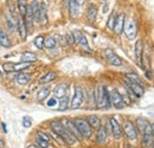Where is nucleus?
<instances>
[{"mask_svg":"<svg viewBox=\"0 0 154 148\" xmlns=\"http://www.w3.org/2000/svg\"><path fill=\"white\" fill-rule=\"evenodd\" d=\"M112 107V100H110V91L104 85V93H103V102L102 108H110Z\"/></svg>","mask_w":154,"mask_h":148,"instance_id":"nucleus-30","label":"nucleus"},{"mask_svg":"<svg viewBox=\"0 0 154 148\" xmlns=\"http://www.w3.org/2000/svg\"><path fill=\"white\" fill-rule=\"evenodd\" d=\"M125 78H126V79H128V81H131V82H133V83L140 84V85H143L142 79L140 78V76H139V75H136V74H134V72H131V74H125Z\"/></svg>","mask_w":154,"mask_h":148,"instance_id":"nucleus-33","label":"nucleus"},{"mask_svg":"<svg viewBox=\"0 0 154 148\" xmlns=\"http://www.w3.org/2000/svg\"><path fill=\"white\" fill-rule=\"evenodd\" d=\"M66 43H68L69 45H74V44H76V43H75V38H74L72 32H69V33L66 35Z\"/></svg>","mask_w":154,"mask_h":148,"instance_id":"nucleus-45","label":"nucleus"},{"mask_svg":"<svg viewBox=\"0 0 154 148\" xmlns=\"http://www.w3.org/2000/svg\"><path fill=\"white\" fill-rule=\"evenodd\" d=\"M1 75H2V72H1V71H0V76H1Z\"/></svg>","mask_w":154,"mask_h":148,"instance_id":"nucleus-53","label":"nucleus"},{"mask_svg":"<svg viewBox=\"0 0 154 148\" xmlns=\"http://www.w3.org/2000/svg\"><path fill=\"white\" fill-rule=\"evenodd\" d=\"M36 60H37V55L35 52H32V51H24L21 54V62L32 64Z\"/></svg>","mask_w":154,"mask_h":148,"instance_id":"nucleus-23","label":"nucleus"},{"mask_svg":"<svg viewBox=\"0 0 154 148\" xmlns=\"http://www.w3.org/2000/svg\"><path fill=\"white\" fill-rule=\"evenodd\" d=\"M110 100H112V106L116 109H122L126 107L121 95L119 93V89H113L110 91Z\"/></svg>","mask_w":154,"mask_h":148,"instance_id":"nucleus-10","label":"nucleus"},{"mask_svg":"<svg viewBox=\"0 0 154 148\" xmlns=\"http://www.w3.org/2000/svg\"><path fill=\"white\" fill-rule=\"evenodd\" d=\"M4 146H5V142H4L2 140H0V148H2Z\"/></svg>","mask_w":154,"mask_h":148,"instance_id":"nucleus-50","label":"nucleus"},{"mask_svg":"<svg viewBox=\"0 0 154 148\" xmlns=\"http://www.w3.org/2000/svg\"><path fill=\"white\" fill-rule=\"evenodd\" d=\"M66 94H68V84L65 83H59L54 88V95L56 98L60 100L62 97L66 96Z\"/></svg>","mask_w":154,"mask_h":148,"instance_id":"nucleus-19","label":"nucleus"},{"mask_svg":"<svg viewBox=\"0 0 154 148\" xmlns=\"http://www.w3.org/2000/svg\"><path fill=\"white\" fill-rule=\"evenodd\" d=\"M85 100V93L83 90L82 87L76 85L75 89H74V96L71 98V102H70V108L71 109H78L81 108V106L83 104Z\"/></svg>","mask_w":154,"mask_h":148,"instance_id":"nucleus-2","label":"nucleus"},{"mask_svg":"<svg viewBox=\"0 0 154 148\" xmlns=\"http://www.w3.org/2000/svg\"><path fill=\"white\" fill-rule=\"evenodd\" d=\"M44 43H45V37L44 36H42V35H39L37 37L33 39V44H35V46L39 49V50H42V49H44Z\"/></svg>","mask_w":154,"mask_h":148,"instance_id":"nucleus-38","label":"nucleus"},{"mask_svg":"<svg viewBox=\"0 0 154 148\" xmlns=\"http://www.w3.org/2000/svg\"><path fill=\"white\" fill-rule=\"evenodd\" d=\"M31 10H32V13H33V18L35 21H38L39 23V16H40V2L35 0L31 2Z\"/></svg>","mask_w":154,"mask_h":148,"instance_id":"nucleus-29","label":"nucleus"},{"mask_svg":"<svg viewBox=\"0 0 154 148\" xmlns=\"http://www.w3.org/2000/svg\"><path fill=\"white\" fill-rule=\"evenodd\" d=\"M142 56H143V43L141 39H137L135 43V60L136 64L142 68Z\"/></svg>","mask_w":154,"mask_h":148,"instance_id":"nucleus-14","label":"nucleus"},{"mask_svg":"<svg viewBox=\"0 0 154 148\" xmlns=\"http://www.w3.org/2000/svg\"><path fill=\"white\" fill-rule=\"evenodd\" d=\"M107 128L109 129L110 134L113 135V137H114V139H116V140L121 139L122 133H123V131H122V126L119 123V121L116 120L115 117H110V119L108 120Z\"/></svg>","mask_w":154,"mask_h":148,"instance_id":"nucleus-4","label":"nucleus"},{"mask_svg":"<svg viewBox=\"0 0 154 148\" xmlns=\"http://www.w3.org/2000/svg\"><path fill=\"white\" fill-rule=\"evenodd\" d=\"M36 134H37V137H38V139L50 142V135H48L46 133H44V131H42V130H37Z\"/></svg>","mask_w":154,"mask_h":148,"instance_id":"nucleus-42","label":"nucleus"},{"mask_svg":"<svg viewBox=\"0 0 154 148\" xmlns=\"http://www.w3.org/2000/svg\"><path fill=\"white\" fill-rule=\"evenodd\" d=\"M152 148H154V141H153V145H152Z\"/></svg>","mask_w":154,"mask_h":148,"instance_id":"nucleus-51","label":"nucleus"},{"mask_svg":"<svg viewBox=\"0 0 154 148\" xmlns=\"http://www.w3.org/2000/svg\"><path fill=\"white\" fill-rule=\"evenodd\" d=\"M24 20H25V24H26V27H27V31L29 30H32L33 29V25H35V18H33V13H32V10H31V6L29 5L27 7V11H26V14L24 16Z\"/></svg>","mask_w":154,"mask_h":148,"instance_id":"nucleus-20","label":"nucleus"},{"mask_svg":"<svg viewBox=\"0 0 154 148\" xmlns=\"http://www.w3.org/2000/svg\"><path fill=\"white\" fill-rule=\"evenodd\" d=\"M146 77H147V79H152V75L151 74H148V72H147V71H146Z\"/></svg>","mask_w":154,"mask_h":148,"instance_id":"nucleus-47","label":"nucleus"},{"mask_svg":"<svg viewBox=\"0 0 154 148\" xmlns=\"http://www.w3.org/2000/svg\"><path fill=\"white\" fill-rule=\"evenodd\" d=\"M36 142H37V146L39 148H49L50 147V142L48 141H44V140H40V139H36Z\"/></svg>","mask_w":154,"mask_h":148,"instance_id":"nucleus-44","label":"nucleus"},{"mask_svg":"<svg viewBox=\"0 0 154 148\" xmlns=\"http://www.w3.org/2000/svg\"><path fill=\"white\" fill-rule=\"evenodd\" d=\"M26 148H39V147L37 146V145H29Z\"/></svg>","mask_w":154,"mask_h":148,"instance_id":"nucleus-49","label":"nucleus"},{"mask_svg":"<svg viewBox=\"0 0 154 148\" xmlns=\"http://www.w3.org/2000/svg\"><path fill=\"white\" fill-rule=\"evenodd\" d=\"M31 74H26V72H19V75L17 76L16 78V82L19 84V85H26L30 81H31Z\"/></svg>","mask_w":154,"mask_h":148,"instance_id":"nucleus-26","label":"nucleus"},{"mask_svg":"<svg viewBox=\"0 0 154 148\" xmlns=\"http://www.w3.org/2000/svg\"><path fill=\"white\" fill-rule=\"evenodd\" d=\"M87 122L89 123V126L93 128V129H98L102 125H101V119L97 116V115H89L87 117Z\"/></svg>","mask_w":154,"mask_h":148,"instance_id":"nucleus-22","label":"nucleus"},{"mask_svg":"<svg viewBox=\"0 0 154 148\" xmlns=\"http://www.w3.org/2000/svg\"><path fill=\"white\" fill-rule=\"evenodd\" d=\"M72 35H74L75 43H76V44L81 45L87 52H90V51H91V50H90V46H89V43H88V39H87V37H85L81 31L76 30V31L72 32Z\"/></svg>","mask_w":154,"mask_h":148,"instance_id":"nucleus-8","label":"nucleus"},{"mask_svg":"<svg viewBox=\"0 0 154 148\" xmlns=\"http://www.w3.org/2000/svg\"><path fill=\"white\" fill-rule=\"evenodd\" d=\"M17 31H18V33H19V37L23 39V40H25L26 38H27V27H26V24H25V20L24 18L19 16L18 18H17Z\"/></svg>","mask_w":154,"mask_h":148,"instance_id":"nucleus-15","label":"nucleus"},{"mask_svg":"<svg viewBox=\"0 0 154 148\" xmlns=\"http://www.w3.org/2000/svg\"><path fill=\"white\" fill-rule=\"evenodd\" d=\"M125 82H126V87L134 94V96L136 98H139V97H141L143 95V93H145V85H140V84L133 83V82H131V81H128L126 78H125Z\"/></svg>","mask_w":154,"mask_h":148,"instance_id":"nucleus-9","label":"nucleus"},{"mask_svg":"<svg viewBox=\"0 0 154 148\" xmlns=\"http://www.w3.org/2000/svg\"><path fill=\"white\" fill-rule=\"evenodd\" d=\"M56 78H57V74H56L55 71H49V72L43 75V76L39 78V83H42V84H48V83L55 81Z\"/></svg>","mask_w":154,"mask_h":148,"instance_id":"nucleus-24","label":"nucleus"},{"mask_svg":"<svg viewBox=\"0 0 154 148\" xmlns=\"http://www.w3.org/2000/svg\"><path fill=\"white\" fill-rule=\"evenodd\" d=\"M46 106L50 107V108H54V107H57L58 106V100L54 96V97H50L48 101H46Z\"/></svg>","mask_w":154,"mask_h":148,"instance_id":"nucleus-43","label":"nucleus"},{"mask_svg":"<svg viewBox=\"0 0 154 148\" xmlns=\"http://www.w3.org/2000/svg\"><path fill=\"white\" fill-rule=\"evenodd\" d=\"M107 137H108V128H107V125L106 126H101L96 133V142L98 145H103L106 141H107Z\"/></svg>","mask_w":154,"mask_h":148,"instance_id":"nucleus-17","label":"nucleus"},{"mask_svg":"<svg viewBox=\"0 0 154 148\" xmlns=\"http://www.w3.org/2000/svg\"><path fill=\"white\" fill-rule=\"evenodd\" d=\"M5 19H6V27H7V30L10 32H12V33L16 32L17 31V18H16L14 13L11 12V11L6 12Z\"/></svg>","mask_w":154,"mask_h":148,"instance_id":"nucleus-11","label":"nucleus"},{"mask_svg":"<svg viewBox=\"0 0 154 148\" xmlns=\"http://www.w3.org/2000/svg\"><path fill=\"white\" fill-rule=\"evenodd\" d=\"M0 127H1V129H2V131H4L5 134H7V127H6V123H5V122L0 123Z\"/></svg>","mask_w":154,"mask_h":148,"instance_id":"nucleus-46","label":"nucleus"},{"mask_svg":"<svg viewBox=\"0 0 154 148\" xmlns=\"http://www.w3.org/2000/svg\"><path fill=\"white\" fill-rule=\"evenodd\" d=\"M21 125H23L24 128H30V127L32 126V119H31L30 116H27V115L23 116V119H21Z\"/></svg>","mask_w":154,"mask_h":148,"instance_id":"nucleus-40","label":"nucleus"},{"mask_svg":"<svg viewBox=\"0 0 154 148\" xmlns=\"http://www.w3.org/2000/svg\"><path fill=\"white\" fill-rule=\"evenodd\" d=\"M48 21H49V19H48L46 7H45V5H44V4H42V2H40V16H39V23H40V24H43V25H45V24H48Z\"/></svg>","mask_w":154,"mask_h":148,"instance_id":"nucleus-32","label":"nucleus"},{"mask_svg":"<svg viewBox=\"0 0 154 148\" xmlns=\"http://www.w3.org/2000/svg\"><path fill=\"white\" fill-rule=\"evenodd\" d=\"M31 66L30 63H25V62H20V63H17L14 64V72H20L25 69H29Z\"/></svg>","mask_w":154,"mask_h":148,"instance_id":"nucleus-39","label":"nucleus"},{"mask_svg":"<svg viewBox=\"0 0 154 148\" xmlns=\"http://www.w3.org/2000/svg\"><path fill=\"white\" fill-rule=\"evenodd\" d=\"M153 135H152V131H151V126L146 129V131L142 134V137H141V147L142 148H149L152 147L153 145Z\"/></svg>","mask_w":154,"mask_h":148,"instance_id":"nucleus-12","label":"nucleus"},{"mask_svg":"<svg viewBox=\"0 0 154 148\" xmlns=\"http://www.w3.org/2000/svg\"><path fill=\"white\" fill-rule=\"evenodd\" d=\"M149 126H151V123H149V121H148L146 117H141V116H140V117H137L136 121H135V127H136L137 131H140L141 134H143Z\"/></svg>","mask_w":154,"mask_h":148,"instance_id":"nucleus-18","label":"nucleus"},{"mask_svg":"<svg viewBox=\"0 0 154 148\" xmlns=\"http://www.w3.org/2000/svg\"><path fill=\"white\" fill-rule=\"evenodd\" d=\"M69 107H70V102H69V96H68V95L64 96V97H62V98L58 101V110L64 111V110H66Z\"/></svg>","mask_w":154,"mask_h":148,"instance_id":"nucleus-31","label":"nucleus"},{"mask_svg":"<svg viewBox=\"0 0 154 148\" xmlns=\"http://www.w3.org/2000/svg\"><path fill=\"white\" fill-rule=\"evenodd\" d=\"M50 127H51V131H54V133H56L58 134L59 136L62 135V133L64 131V126L62 125V122L60 121H57V120H55V121H51V123H50Z\"/></svg>","mask_w":154,"mask_h":148,"instance_id":"nucleus-27","label":"nucleus"},{"mask_svg":"<svg viewBox=\"0 0 154 148\" xmlns=\"http://www.w3.org/2000/svg\"><path fill=\"white\" fill-rule=\"evenodd\" d=\"M125 24H126V14L123 12H121L115 21V26H114V32H115L117 36H120L123 30H125Z\"/></svg>","mask_w":154,"mask_h":148,"instance_id":"nucleus-13","label":"nucleus"},{"mask_svg":"<svg viewBox=\"0 0 154 148\" xmlns=\"http://www.w3.org/2000/svg\"><path fill=\"white\" fill-rule=\"evenodd\" d=\"M127 148H133V147H131V146H128V147H127Z\"/></svg>","mask_w":154,"mask_h":148,"instance_id":"nucleus-52","label":"nucleus"},{"mask_svg":"<svg viewBox=\"0 0 154 148\" xmlns=\"http://www.w3.org/2000/svg\"><path fill=\"white\" fill-rule=\"evenodd\" d=\"M151 131H152V135H153V137H154V123L151 125Z\"/></svg>","mask_w":154,"mask_h":148,"instance_id":"nucleus-48","label":"nucleus"},{"mask_svg":"<svg viewBox=\"0 0 154 148\" xmlns=\"http://www.w3.org/2000/svg\"><path fill=\"white\" fill-rule=\"evenodd\" d=\"M2 69H4V71H6L7 74L14 72V64L11 63V62H6V63L2 64Z\"/></svg>","mask_w":154,"mask_h":148,"instance_id":"nucleus-41","label":"nucleus"},{"mask_svg":"<svg viewBox=\"0 0 154 148\" xmlns=\"http://www.w3.org/2000/svg\"><path fill=\"white\" fill-rule=\"evenodd\" d=\"M122 131L128 140H135L137 137V129L132 121H125L122 125Z\"/></svg>","mask_w":154,"mask_h":148,"instance_id":"nucleus-6","label":"nucleus"},{"mask_svg":"<svg viewBox=\"0 0 154 148\" xmlns=\"http://www.w3.org/2000/svg\"><path fill=\"white\" fill-rule=\"evenodd\" d=\"M50 93H51V88H50V87L45 85V87L40 88L38 90V93H37V100H38V101H44V100H46V98L49 97Z\"/></svg>","mask_w":154,"mask_h":148,"instance_id":"nucleus-28","label":"nucleus"},{"mask_svg":"<svg viewBox=\"0 0 154 148\" xmlns=\"http://www.w3.org/2000/svg\"><path fill=\"white\" fill-rule=\"evenodd\" d=\"M69 2V14L71 18H77L79 16V11H81V2L77 0H71L68 1Z\"/></svg>","mask_w":154,"mask_h":148,"instance_id":"nucleus-16","label":"nucleus"},{"mask_svg":"<svg viewBox=\"0 0 154 148\" xmlns=\"http://www.w3.org/2000/svg\"><path fill=\"white\" fill-rule=\"evenodd\" d=\"M97 12H98V8L95 4H89L88 7H87V18L89 21L94 23L96 20L97 17Z\"/></svg>","mask_w":154,"mask_h":148,"instance_id":"nucleus-21","label":"nucleus"},{"mask_svg":"<svg viewBox=\"0 0 154 148\" xmlns=\"http://www.w3.org/2000/svg\"><path fill=\"white\" fill-rule=\"evenodd\" d=\"M103 55H104L107 62H108L109 64H112V65H114V66H121V65H122V59H121V57L116 55L113 50L106 49L104 52H103Z\"/></svg>","mask_w":154,"mask_h":148,"instance_id":"nucleus-7","label":"nucleus"},{"mask_svg":"<svg viewBox=\"0 0 154 148\" xmlns=\"http://www.w3.org/2000/svg\"><path fill=\"white\" fill-rule=\"evenodd\" d=\"M56 45H57V40H56L54 37L45 38V43H44V48H45V49L51 50V49L56 48Z\"/></svg>","mask_w":154,"mask_h":148,"instance_id":"nucleus-36","label":"nucleus"},{"mask_svg":"<svg viewBox=\"0 0 154 148\" xmlns=\"http://www.w3.org/2000/svg\"><path fill=\"white\" fill-rule=\"evenodd\" d=\"M17 6H18V10H19V12H20V16L24 18V16L26 14V11H27L29 5H27L26 1H24V0H18V1H17Z\"/></svg>","mask_w":154,"mask_h":148,"instance_id":"nucleus-35","label":"nucleus"},{"mask_svg":"<svg viewBox=\"0 0 154 148\" xmlns=\"http://www.w3.org/2000/svg\"><path fill=\"white\" fill-rule=\"evenodd\" d=\"M116 18H117V16H116L115 11H113V12H112V14H110V16H109V18H108V21H107V29H108L109 31H114V26H115Z\"/></svg>","mask_w":154,"mask_h":148,"instance_id":"nucleus-34","label":"nucleus"},{"mask_svg":"<svg viewBox=\"0 0 154 148\" xmlns=\"http://www.w3.org/2000/svg\"><path fill=\"white\" fill-rule=\"evenodd\" d=\"M75 126L77 127V129L79 131V134L82 135L83 139H90L91 135H93V128L89 126V123L87 122L85 119H82V117H76L72 120Z\"/></svg>","mask_w":154,"mask_h":148,"instance_id":"nucleus-1","label":"nucleus"},{"mask_svg":"<svg viewBox=\"0 0 154 148\" xmlns=\"http://www.w3.org/2000/svg\"><path fill=\"white\" fill-rule=\"evenodd\" d=\"M119 93H120V95H121V97H122V100H123V103H125V106H128V104H131V103H132L131 96H129V94L127 93L126 88H123V89L119 90Z\"/></svg>","mask_w":154,"mask_h":148,"instance_id":"nucleus-37","label":"nucleus"},{"mask_svg":"<svg viewBox=\"0 0 154 148\" xmlns=\"http://www.w3.org/2000/svg\"><path fill=\"white\" fill-rule=\"evenodd\" d=\"M123 32H125L128 40H134L136 38V36H137V26H136V23L133 18L126 19Z\"/></svg>","mask_w":154,"mask_h":148,"instance_id":"nucleus-3","label":"nucleus"},{"mask_svg":"<svg viewBox=\"0 0 154 148\" xmlns=\"http://www.w3.org/2000/svg\"><path fill=\"white\" fill-rule=\"evenodd\" d=\"M11 45H12V43L10 40V37L2 29H0V46L8 49V48H11Z\"/></svg>","mask_w":154,"mask_h":148,"instance_id":"nucleus-25","label":"nucleus"},{"mask_svg":"<svg viewBox=\"0 0 154 148\" xmlns=\"http://www.w3.org/2000/svg\"><path fill=\"white\" fill-rule=\"evenodd\" d=\"M60 122H62V125L64 126V128L68 130L71 135H74L78 141H82V140H83L82 135L79 134V131H78V129H77V127L75 126V123H74L72 120H70V119H68V117H64V119H62Z\"/></svg>","mask_w":154,"mask_h":148,"instance_id":"nucleus-5","label":"nucleus"}]
</instances>
